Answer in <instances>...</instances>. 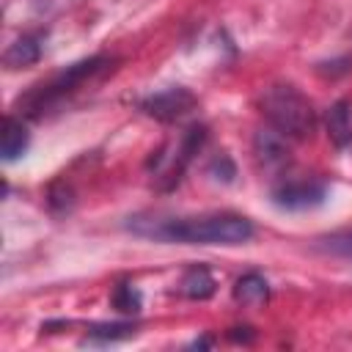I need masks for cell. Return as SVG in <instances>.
<instances>
[{
	"instance_id": "1",
	"label": "cell",
	"mask_w": 352,
	"mask_h": 352,
	"mask_svg": "<svg viewBox=\"0 0 352 352\" xmlns=\"http://www.w3.org/2000/svg\"><path fill=\"white\" fill-rule=\"evenodd\" d=\"M126 231L154 242L184 245H242L253 239V223L242 214H204V217H154L135 214L126 220Z\"/></svg>"
},
{
	"instance_id": "2",
	"label": "cell",
	"mask_w": 352,
	"mask_h": 352,
	"mask_svg": "<svg viewBox=\"0 0 352 352\" xmlns=\"http://www.w3.org/2000/svg\"><path fill=\"white\" fill-rule=\"evenodd\" d=\"M261 113L286 138H311L316 129V113L314 104L289 82L270 85L261 96Z\"/></svg>"
},
{
	"instance_id": "3",
	"label": "cell",
	"mask_w": 352,
	"mask_h": 352,
	"mask_svg": "<svg viewBox=\"0 0 352 352\" xmlns=\"http://www.w3.org/2000/svg\"><path fill=\"white\" fill-rule=\"evenodd\" d=\"M195 104H198V99H195L192 91L182 88V85H173V88H165V91H160V94L146 96V99L140 102V110H143L146 116L162 121V124H170V121L184 118L187 113H192Z\"/></svg>"
},
{
	"instance_id": "4",
	"label": "cell",
	"mask_w": 352,
	"mask_h": 352,
	"mask_svg": "<svg viewBox=\"0 0 352 352\" xmlns=\"http://www.w3.org/2000/svg\"><path fill=\"white\" fill-rule=\"evenodd\" d=\"M327 187L322 182H286L272 190V201L280 209H314L324 201Z\"/></svg>"
},
{
	"instance_id": "5",
	"label": "cell",
	"mask_w": 352,
	"mask_h": 352,
	"mask_svg": "<svg viewBox=\"0 0 352 352\" xmlns=\"http://www.w3.org/2000/svg\"><path fill=\"white\" fill-rule=\"evenodd\" d=\"M253 151H256V160H258L264 168H280V165L289 160L286 135H280L275 126L258 129V132L253 135Z\"/></svg>"
},
{
	"instance_id": "6",
	"label": "cell",
	"mask_w": 352,
	"mask_h": 352,
	"mask_svg": "<svg viewBox=\"0 0 352 352\" xmlns=\"http://www.w3.org/2000/svg\"><path fill=\"white\" fill-rule=\"evenodd\" d=\"M41 58V33H28L19 36L6 52H3V63L6 69H28Z\"/></svg>"
},
{
	"instance_id": "7",
	"label": "cell",
	"mask_w": 352,
	"mask_h": 352,
	"mask_svg": "<svg viewBox=\"0 0 352 352\" xmlns=\"http://www.w3.org/2000/svg\"><path fill=\"white\" fill-rule=\"evenodd\" d=\"M28 143H30L28 126L19 118L8 116L6 124H3V135H0V157L6 162H14V160H19L28 151Z\"/></svg>"
},
{
	"instance_id": "8",
	"label": "cell",
	"mask_w": 352,
	"mask_h": 352,
	"mask_svg": "<svg viewBox=\"0 0 352 352\" xmlns=\"http://www.w3.org/2000/svg\"><path fill=\"white\" fill-rule=\"evenodd\" d=\"M324 126H327V135L330 140L338 146V148H346L352 143V116H349V102H336L327 116H324Z\"/></svg>"
},
{
	"instance_id": "9",
	"label": "cell",
	"mask_w": 352,
	"mask_h": 352,
	"mask_svg": "<svg viewBox=\"0 0 352 352\" xmlns=\"http://www.w3.org/2000/svg\"><path fill=\"white\" fill-rule=\"evenodd\" d=\"M179 289H182V294L190 297V300H209V297L214 294L217 283H214V278H212V272H209L206 267H198V264H195V267H190V270L182 275Z\"/></svg>"
},
{
	"instance_id": "10",
	"label": "cell",
	"mask_w": 352,
	"mask_h": 352,
	"mask_svg": "<svg viewBox=\"0 0 352 352\" xmlns=\"http://www.w3.org/2000/svg\"><path fill=\"white\" fill-rule=\"evenodd\" d=\"M270 297V283L258 272H248L234 283V300L242 305H261Z\"/></svg>"
},
{
	"instance_id": "11",
	"label": "cell",
	"mask_w": 352,
	"mask_h": 352,
	"mask_svg": "<svg viewBox=\"0 0 352 352\" xmlns=\"http://www.w3.org/2000/svg\"><path fill=\"white\" fill-rule=\"evenodd\" d=\"M113 308L116 311H121V314H138L140 311V305H143V300H140V292L132 286V283H118L116 289H113Z\"/></svg>"
},
{
	"instance_id": "12",
	"label": "cell",
	"mask_w": 352,
	"mask_h": 352,
	"mask_svg": "<svg viewBox=\"0 0 352 352\" xmlns=\"http://www.w3.org/2000/svg\"><path fill=\"white\" fill-rule=\"evenodd\" d=\"M319 250L324 253H333V256H344V258H352V228L349 231H336V234H327L316 242Z\"/></svg>"
},
{
	"instance_id": "13",
	"label": "cell",
	"mask_w": 352,
	"mask_h": 352,
	"mask_svg": "<svg viewBox=\"0 0 352 352\" xmlns=\"http://www.w3.org/2000/svg\"><path fill=\"white\" fill-rule=\"evenodd\" d=\"M135 336V327L129 322H113V324H94L88 330V338L94 341H118V338H129Z\"/></svg>"
},
{
	"instance_id": "14",
	"label": "cell",
	"mask_w": 352,
	"mask_h": 352,
	"mask_svg": "<svg viewBox=\"0 0 352 352\" xmlns=\"http://www.w3.org/2000/svg\"><path fill=\"white\" fill-rule=\"evenodd\" d=\"M47 204H50V209L55 214H63V212H69L74 206V195H72V190L63 182H55L50 187V192H47Z\"/></svg>"
},
{
	"instance_id": "15",
	"label": "cell",
	"mask_w": 352,
	"mask_h": 352,
	"mask_svg": "<svg viewBox=\"0 0 352 352\" xmlns=\"http://www.w3.org/2000/svg\"><path fill=\"white\" fill-rule=\"evenodd\" d=\"M209 176L214 179V182H234V176H236V165L231 162V157L228 154H217L212 162H209Z\"/></svg>"
},
{
	"instance_id": "16",
	"label": "cell",
	"mask_w": 352,
	"mask_h": 352,
	"mask_svg": "<svg viewBox=\"0 0 352 352\" xmlns=\"http://www.w3.org/2000/svg\"><path fill=\"white\" fill-rule=\"evenodd\" d=\"M352 69V58H338V60H330V63H319L316 72L324 74V77H338V74H346Z\"/></svg>"
},
{
	"instance_id": "17",
	"label": "cell",
	"mask_w": 352,
	"mask_h": 352,
	"mask_svg": "<svg viewBox=\"0 0 352 352\" xmlns=\"http://www.w3.org/2000/svg\"><path fill=\"white\" fill-rule=\"evenodd\" d=\"M228 338L236 341V344H250L256 338V333H253V327H231L228 330Z\"/></svg>"
},
{
	"instance_id": "18",
	"label": "cell",
	"mask_w": 352,
	"mask_h": 352,
	"mask_svg": "<svg viewBox=\"0 0 352 352\" xmlns=\"http://www.w3.org/2000/svg\"><path fill=\"white\" fill-rule=\"evenodd\" d=\"M209 344H212V341H209V338H198V341H195V344H192V346H195V349H204V346H209Z\"/></svg>"
}]
</instances>
